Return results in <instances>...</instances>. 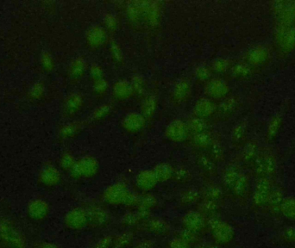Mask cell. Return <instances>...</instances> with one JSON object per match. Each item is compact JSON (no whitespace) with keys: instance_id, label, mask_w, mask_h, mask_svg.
<instances>
[{"instance_id":"1","label":"cell","mask_w":295,"mask_h":248,"mask_svg":"<svg viewBox=\"0 0 295 248\" xmlns=\"http://www.w3.org/2000/svg\"><path fill=\"white\" fill-rule=\"evenodd\" d=\"M0 241L7 248L26 247V241L23 234L7 219H0Z\"/></svg>"}]
</instances>
